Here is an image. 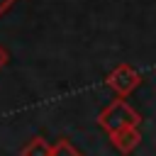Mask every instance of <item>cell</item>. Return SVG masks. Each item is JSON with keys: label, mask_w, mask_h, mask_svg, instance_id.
<instances>
[{"label": "cell", "mask_w": 156, "mask_h": 156, "mask_svg": "<svg viewBox=\"0 0 156 156\" xmlns=\"http://www.w3.org/2000/svg\"><path fill=\"white\" fill-rule=\"evenodd\" d=\"M51 156H83L71 141H66V139H61V141H56L54 144V151H51Z\"/></svg>", "instance_id": "obj_5"}, {"label": "cell", "mask_w": 156, "mask_h": 156, "mask_svg": "<svg viewBox=\"0 0 156 156\" xmlns=\"http://www.w3.org/2000/svg\"><path fill=\"white\" fill-rule=\"evenodd\" d=\"M51 151H54V144H49L41 136H34V139H29V144L22 146L20 156H51Z\"/></svg>", "instance_id": "obj_4"}, {"label": "cell", "mask_w": 156, "mask_h": 156, "mask_svg": "<svg viewBox=\"0 0 156 156\" xmlns=\"http://www.w3.org/2000/svg\"><path fill=\"white\" fill-rule=\"evenodd\" d=\"M105 85L107 88H112L115 93H117V98H129L139 85H141V73L134 68V66H129V63H119V66H115L107 76H105Z\"/></svg>", "instance_id": "obj_2"}, {"label": "cell", "mask_w": 156, "mask_h": 156, "mask_svg": "<svg viewBox=\"0 0 156 156\" xmlns=\"http://www.w3.org/2000/svg\"><path fill=\"white\" fill-rule=\"evenodd\" d=\"M110 141L112 146L119 151V154H132L139 144H141V134H139V127H127V129H119L115 134H110Z\"/></svg>", "instance_id": "obj_3"}, {"label": "cell", "mask_w": 156, "mask_h": 156, "mask_svg": "<svg viewBox=\"0 0 156 156\" xmlns=\"http://www.w3.org/2000/svg\"><path fill=\"white\" fill-rule=\"evenodd\" d=\"M7 61H10V54H7V49H5L2 44H0V71H2L5 66H7Z\"/></svg>", "instance_id": "obj_6"}, {"label": "cell", "mask_w": 156, "mask_h": 156, "mask_svg": "<svg viewBox=\"0 0 156 156\" xmlns=\"http://www.w3.org/2000/svg\"><path fill=\"white\" fill-rule=\"evenodd\" d=\"M98 124H100V129L107 132V136H110V134H115V132H119V129L139 127V124H141V115H139L127 100L117 98L115 102H110L107 107L100 110V115H98Z\"/></svg>", "instance_id": "obj_1"}, {"label": "cell", "mask_w": 156, "mask_h": 156, "mask_svg": "<svg viewBox=\"0 0 156 156\" xmlns=\"http://www.w3.org/2000/svg\"><path fill=\"white\" fill-rule=\"evenodd\" d=\"M12 2H15V0H0V17H2V15L12 7Z\"/></svg>", "instance_id": "obj_7"}]
</instances>
